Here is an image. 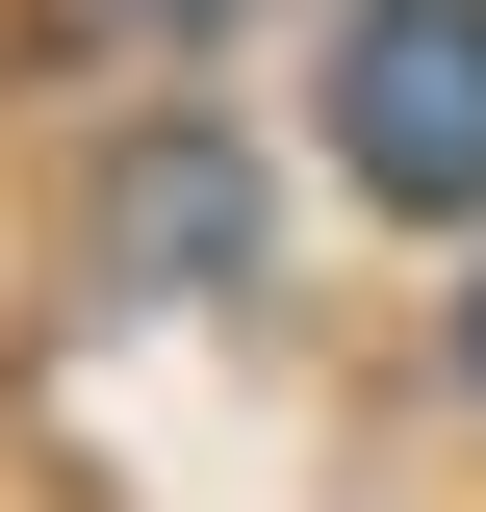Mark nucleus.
I'll return each mask as SVG.
<instances>
[{
	"label": "nucleus",
	"mask_w": 486,
	"mask_h": 512,
	"mask_svg": "<svg viewBox=\"0 0 486 512\" xmlns=\"http://www.w3.org/2000/svg\"><path fill=\"white\" fill-rule=\"evenodd\" d=\"M154 26H205V0H154Z\"/></svg>",
	"instance_id": "7ed1b4c3"
},
{
	"label": "nucleus",
	"mask_w": 486,
	"mask_h": 512,
	"mask_svg": "<svg viewBox=\"0 0 486 512\" xmlns=\"http://www.w3.org/2000/svg\"><path fill=\"white\" fill-rule=\"evenodd\" d=\"M333 154H359V205H486V0H359Z\"/></svg>",
	"instance_id": "f257e3e1"
},
{
	"label": "nucleus",
	"mask_w": 486,
	"mask_h": 512,
	"mask_svg": "<svg viewBox=\"0 0 486 512\" xmlns=\"http://www.w3.org/2000/svg\"><path fill=\"white\" fill-rule=\"evenodd\" d=\"M128 256H231V154H154L128 180Z\"/></svg>",
	"instance_id": "f03ea898"
},
{
	"label": "nucleus",
	"mask_w": 486,
	"mask_h": 512,
	"mask_svg": "<svg viewBox=\"0 0 486 512\" xmlns=\"http://www.w3.org/2000/svg\"><path fill=\"white\" fill-rule=\"evenodd\" d=\"M461 359H486V308H461Z\"/></svg>",
	"instance_id": "20e7f679"
}]
</instances>
